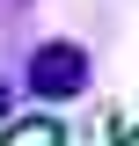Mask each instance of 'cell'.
Returning <instances> with one entry per match:
<instances>
[{
	"label": "cell",
	"mask_w": 139,
	"mask_h": 146,
	"mask_svg": "<svg viewBox=\"0 0 139 146\" xmlns=\"http://www.w3.org/2000/svg\"><path fill=\"white\" fill-rule=\"evenodd\" d=\"M7 146H59V131L51 124H22V131H7Z\"/></svg>",
	"instance_id": "obj_2"
},
{
	"label": "cell",
	"mask_w": 139,
	"mask_h": 146,
	"mask_svg": "<svg viewBox=\"0 0 139 146\" xmlns=\"http://www.w3.org/2000/svg\"><path fill=\"white\" fill-rule=\"evenodd\" d=\"M0 110H7V80H0Z\"/></svg>",
	"instance_id": "obj_3"
},
{
	"label": "cell",
	"mask_w": 139,
	"mask_h": 146,
	"mask_svg": "<svg viewBox=\"0 0 139 146\" xmlns=\"http://www.w3.org/2000/svg\"><path fill=\"white\" fill-rule=\"evenodd\" d=\"M88 88V51L81 44H37L29 51V95L37 102H73Z\"/></svg>",
	"instance_id": "obj_1"
}]
</instances>
